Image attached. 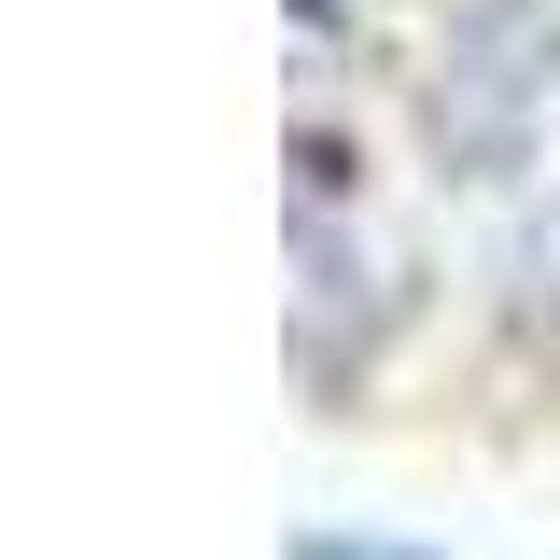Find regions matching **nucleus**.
Here are the masks:
<instances>
[{
  "label": "nucleus",
  "instance_id": "nucleus-1",
  "mask_svg": "<svg viewBox=\"0 0 560 560\" xmlns=\"http://www.w3.org/2000/svg\"><path fill=\"white\" fill-rule=\"evenodd\" d=\"M294 560H407V547H364V533H294Z\"/></svg>",
  "mask_w": 560,
  "mask_h": 560
}]
</instances>
